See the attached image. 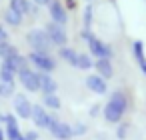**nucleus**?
<instances>
[{"label": "nucleus", "instance_id": "nucleus-1", "mask_svg": "<svg viewBox=\"0 0 146 140\" xmlns=\"http://www.w3.org/2000/svg\"><path fill=\"white\" fill-rule=\"evenodd\" d=\"M126 110H128V96L124 90L118 88L110 94L108 102L102 106V116L108 124H118V122H122Z\"/></svg>", "mask_w": 146, "mask_h": 140}, {"label": "nucleus", "instance_id": "nucleus-2", "mask_svg": "<svg viewBox=\"0 0 146 140\" xmlns=\"http://www.w3.org/2000/svg\"><path fill=\"white\" fill-rule=\"evenodd\" d=\"M26 44L30 46L32 52H40V54H50L52 50V40L48 38V34L42 28H32L26 32Z\"/></svg>", "mask_w": 146, "mask_h": 140}, {"label": "nucleus", "instance_id": "nucleus-3", "mask_svg": "<svg viewBox=\"0 0 146 140\" xmlns=\"http://www.w3.org/2000/svg\"><path fill=\"white\" fill-rule=\"evenodd\" d=\"M86 44H88V54H90L92 58H108V60L114 58V48H112L108 42L100 40L98 36L92 34Z\"/></svg>", "mask_w": 146, "mask_h": 140}, {"label": "nucleus", "instance_id": "nucleus-4", "mask_svg": "<svg viewBox=\"0 0 146 140\" xmlns=\"http://www.w3.org/2000/svg\"><path fill=\"white\" fill-rule=\"evenodd\" d=\"M26 58H28V64H32L38 72L50 74V72H54L56 66H58V62H56L50 54H40V52H32V50H30V54H28Z\"/></svg>", "mask_w": 146, "mask_h": 140}, {"label": "nucleus", "instance_id": "nucleus-5", "mask_svg": "<svg viewBox=\"0 0 146 140\" xmlns=\"http://www.w3.org/2000/svg\"><path fill=\"white\" fill-rule=\"evenodd\" d=\"M32 122L36 124V128H40V130H50L52 128V124L58 120L54 114H50L42 104H32Z\"/></svg>", "mask_w": 146, "mask_h": 140}, {"label": "nucleus", "instance_id": "nucleus-6", "mask_svg": "<svg viewBox=\"0 0 146 140\" xmlns=\"http://www.w3.org/2000/svg\"><path fill=\"white\" fill-rule=\"evenodd\" d=\"M16 78L18 82L24 86L26 92H40V78H38V70H32L30 66L28 68H22L20 72H16Z\"/></svg>", "mask_w": 146, "mask_h": 140}, {"label": "nucleus", "instance_id": "nucleus-7", "mask_svg": "<svg viewBox=\"0 0 146 140\" xmlns=\"http://www.w3.org/2000/svg\"><path fill=\"white\" fill-rule=\"evenodd\" d=\"M44 32L48 34V38L52 40V44L56 48H62V46H68V34H66V28L62 24H56V22H46L44 26Z\"/></svg>", "mask_w": 146, "mask_h": 140}, {"label": "nucleus", "instance_id": "nucleus-8", "mask_svg": "<svg viewBox=\"0 0 146 140\" xmlns=\"http://www.w3.org/2000/svg\"><path fill=\"white\" fill-rule=\"evenodd\" d=\"M12 108H14V114H16L18 118L30 120V116H32V102L28 100L26 94L16 92V94L12 96Z\"/></svg>", "mask_w": 146, "mask_h": 140}, {"label": "nucleus", "instance_id": "nucleus-9", "mask_svg": "<svg viewBox=\"0 0 146 140\" xmlns=\"http://www.w3.org/2000/svg\"><path fill=\"white\" fill-rule=\"evenodd\" d=\"M8 8L14 12H20L22 16H38L40 6H36L32 0H8Z\"/></svg>", "mask_w": 146, "mask_h": 140}, {"label": "nucleus", "instance_id": "nucleus-10", "mask_svg": "<svg viewBox=\"0 0 146 140\" xmlns=\"http://www.w3.org/2000/svg\"><path fill=\"white\" fill-rule=\"evenodd\" d=\"M4 134H6V140H26L24 132L20 130L18 120H16V114H6V120H4Z\"/></svg>", "mask_w": 146, "mask_h": 140}, {"label": "nucleus", "instance_id": "nucleus-11", "mask_svg": "<svg viewBox=\"0 0 146 140\" xmlns=\"http://www.w3.org/2000/svg\"><path fill=\"white\" fill-rule=\"evenodd\" d=\"M48 14H50L52 22L66 26V22H68V10H66V6L60 2V0H52V2L48 4Z\"/></svg>", "mask_w": 146, "mask_h": 140}, {"label": "nucleus", "instance_id": "nucleus-12", "mask_svg": "<svg viewBox=\"0 0 146 140\" xmlns=\"http://www.w3.org/2000/svg\"><path fill=\"white\" fill-rule=\"evenodd\" d=\"M48 132L54 136V140H72V138H74V134H72V124H68V122H64V120H56Z\"/></svg>", "mask_w": 146, "mask_h": 140}, {"label": "nucleus", "instance_id": "nucleus-13", "mask_svg": "<svg viewBox=\"0 0 146 140\" xmlns=\"http://www.w3.org/2000/svg\"><path fill=\"white\" fill-rule=\"evenodd\" d=\"M86 88L90 90V92H94V94H106L108 92V80H104L100 74H88L86 76Z\"/></svg>", "mask_w": 146, "mask_h": 140}, {"label": "nucleus", "instance_id": "nucleus-14", "mask_svg": "<svg viewBox=\"0 0 146 140\" xmlns=\"http://www.w3.org/2000/svg\"><path fill=\"white\" fill-rule=\"evenodd\" d=\"M2 64H6V66H8L10 70H14V72H20L22 68H28V58L22 56L20 52H14V54L2 58Z\"/></svg>", "mask_w": 146, "mask_h": 140}, {"label": "nucleus", "instance_id": "nucleus-15", "mask_svg": "<svg viewBox=\"0 0 146 140\" xmlns=\"http://www.w3.org/2000/svg\"><path fill=\"white\" fill-rule=\"evenodd\" d=\"M132 56H134V60H136L140 72H142L144 78H146V52H144V42H142V40H136V42L132 44Z\"/></svg>", "mask_w": 146, "mask_h": 140}, {"label": "nucleus", "instance_id": "nucleus-16", "mask_svg": "<svg viewBox=\"0 0 146 140\" xmlns=\"http://www.w3.org/2000/svg\"><path fill=\"white\" fill-rule=\"evenodd\" d=\"M94 68H96V74H100L104 80H110L114 76V66H112V60L108 58H96Z\"/></svg>", "mask_w": 146, "mask_h": 140}, {"label": "nucleus", "instance_id": "nucleus-17", "mask_svg": "<svg viewBox=\"0 0 146 140\" xmlns=\"http://www.w3.org/2000/svg\"><path fill=\"white\" fill-rule=\"evenodd\" d=\"M38 78H40V92H42V96H44V94H56V90H58V82H56L50 74H46V72H38Z\"/></svg>", "mask_w": 146, "mask_h": 140}, {"label": "nucleus", "instance_id": "nucleus-18", "mask_svg": "<svg viewBox=\"0 0 146 140\" xmlns=\"http://www.w3.org/2000/svg\"><path fill=\"white\" fill-rule=\"evenodd\" d=\"M58 58H60V60H64L66 64H70V66H74V68H76L78 52H76L74 48H70V46H62V48H58Z\"/></svg>", "mask_w": 146, "mask_h": 140}, {"label": "nucleus", "instance_id": "nucleus-19", "mask_svg": "<svg viewBox=\"0 0 146 140\" xmlns=\"http://www.w3.org/2000/svg\"><path fill=\"white\" fill-rule=\"evenodd\" d=\"M2 16H4V22H6L8 26H12V28H18V26L22 24V20H24V16H22L20 12H14V10H10V8H6Z\"/></svg>", "mask_w": 146, "mask_h": 140}, {"label": "nucleus", "instance_id": "nucleus-20", "mask_svg": "<svg viewBox=\"0 0 146 140\" xmlns=\"http://www.w3.org/2000/svg\"><path fill=\"white\" fill-rule=\"evenodd\" d=\"M42 106L48 108V110L58 112V110L62 108V100L58 98V94H44V96H42Z\"/></svg>", "mask_w": 146, "mask_h": 140}, {"label": "nucleus", "instance_id": "nucleus-21", "mask_svg": "<svg viewBox=\"0 0 146 140\" xmlns=\"http://www.w3.org/2000/svg\"><path fill=\"white\" fill-rule=\"evenodd\" d=\"M14 80H16V72L0 62V84H14Z\"/></svg>", "mask_w": 146, "mask_h": 140}, {"label": "nucleus", "instance_id": "nucleus-22", "mask_svg": "<svg viewBox=\"0 0 146 140\" xmlns=\"http://www.w3.org/2000/svg\"><path fill=\"white\" fill-rule=\"evenodd\" d=\"M92 20H94V6H92V2H88L84 6V12H82V26H84V30L92 28Z\"/></svg>", "mask_w": 146, "mask_h": 140}, {"label": "nucleus", "instance_id": "nucleus-23", "mask_svg": "<svg viewBox=\"0 0 146 140\" xmlns=\"http://www.w3.org/2000/svg\"><path fill=\"white\" fill-rule=\"evenodd\" d=\"M76 68H78V70H90V68H94L92 56L86 54V52H80L78 58H76Z\"/></svg>", "mask_w": 146, "mask_h": 140}, {"label": "nucleus", "instance_id": "nucleus-24", "mask_svg": "<svg viewBox=\"0 0 146 140\" xmlns=\"http://www.w3.org/2000/svg\"><path fill=\"white\" fill-rule=\"evenodd\" d=\"M8 46H10V34L4 26H0V52L4 48H8Z\"/></svg>", "mask_w": 146, "mask_h": 140}, {"label": "nucleus", "instance_id": "nucleus-25", "mask_svg": "<svg viewBox=\"0 0 146 140\" xmlns=\"http://www.w3.org/2000/svg\"><path fill=\"white\" fill-rule=\"evenodd\" d=\"M14 96V84H0V98H12Z\"/></svg>", "mask_w": 146, "mask_h": 140}, {"label": "nucleus", "instance_id": "nucleus-26", "mask_svg": "<svg viewBox=\"0 0 146 140\" xmlns=\"http://www.w3.org/2000/svg\"><path fill=\"white\" fill-rule=\"evenodd\" d=\"M128 130H130V124L128 122H118V128H116V136L120 140H124L128 136Z\"/></svg>", "mask_w": 146, "mask_h": 140}, {"label": "nucleus", "instance_id": "nucleus-27", "mask_svg": "<svg viewBox=\"0 0 146 140\" xmlns=\"http://www.w3.org/2000/svg\"><path fill=\"white\" fill-rule=\"evenodd\" d=\"M88 132V126L86 124H82V122H74L72 124V134L74 136H84Z\"/></svg>", "mask_w": 146, "mask_h": 140}, {"label": "nucleus", "instance_id": "nucleus-28", "mask_svg": "<svg viewBox=\"0 0 146 140\" xmlns=\"http://www.w3.org/2000/svg\"><path fill=\"white\" fill-rule=\"evenodd\" d=\"M100 112H102V106H100V104H92V106H90V110H88V114H90L92 118H96Z\"/></svg>", "mask_w": 146, "mask_h": 140}, {"label": "nucleus", "instance_id": "nucleus-29", "mask_svg": "<svg viewBox=\"0 0 146 140\" xmlns=\"http://www.w3.org/2000/svg\"><path fill=\"white\" fill-rule=\"evenodd\" d=\"M24 136H26V140H40L36 130H28V132H24Z\"/></svg>", "mask_w": 146, "mask_h": 140}, {"label": "nucleus", "instance_id": "nucleus-30", "mask_svg": "<svg viewBox=\"0 0 146 140\" xmlns=\"http://www.w3.org/2000/svg\"><path fill=\"white\" fill-rule=\"evenodd\" d=\"M66 10H76V0H64Z\"/></svg>", "mask_w": 146, "mask_h": 140}, {"label": "nucleus", "instance_id": "nucleus-31", "mask_svg": "<svg viewBox=\"0 0 146 140\" xmlns=\"http://www.w3.org/2000/svg\"><path fill=\"white\" fill-rule=\"evenodd\" d=\"M32 2H34L36 6H48V4L52 2V0H32Z\"/></svg>", "mask_w": 146, "mask_h": 140}, {"label": "nucleus", "instance_id": "nucleus-32", "mask_svg": "<svg viewBox=\"0 0 146 140\" xmlns=\"http://www.w3.org/2000/svg\"><path fill=\"white\" fill-rule=\"evenodd\" d=\"M0 140H6V134H4V128H0Z\"/></svg>", "mask_w": 146, "mask_h": 140}, {"label": "nucleus", "instance_id": "nucleus-33", "mask_svg": "<svg viewBox=\"0 0 146 140\" xmlns=\"http://www.w3.org/2000/svg\"><path fill=\"white\" fill-rule=\"evenodd\" d=\"M88 2H94V0H88Z\"/></svg>", "mask_w": 146, "mask_h": 140}]
</instances>
